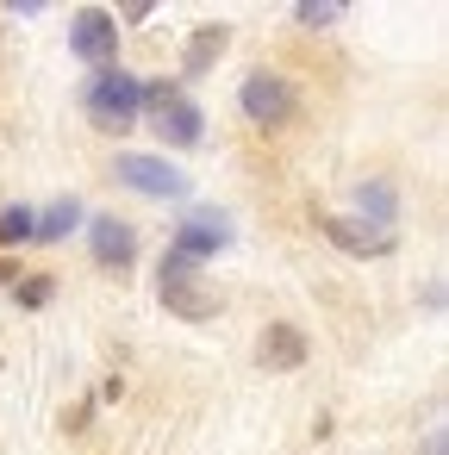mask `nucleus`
Listing matches in <instances>:
<instances>
[{
	"instance_id": "1",
	"label": "nucleus",
	"mask_w": 449,
	"mask_h": 455,
	"mask_svg": "<svg viewBox=\"0 0 449 455\" xmlns=\"http://www.w3.org/2000/svg\"><path fill=\"white\" fill-rule=\"evenodd\" d=\"M82 113H88V125L94 132H107V138H125L144 113H138V76L132 69H119V63H107V69H88V82H82Z\"/></svg>"
},
{
	"instance_id": "2",
	"label": "nucleus",
	"mask_w": 449,
	"mask_h": 455,
	"mask_svg": "<svg viewBox=\"0 0 449 455\" xmlns=\"http://www.w3.org/2000/svg\"><path fill=\"white\" fill-rule=\"evenodd\" d=\"M113 175H119V188H132V194H144V200H188V194H194V181H188L169 156H150V150L113 156Z\"/></svg>"
},
{
	"instance_id": "3",
	"label": "nucleus",
	"mask_w": 449,
	"mask_h": 455,
	"mask_svg": "<svg viewBox=\"0 0 449 455\" xmlns=\"http://www.w3.org/2000/svg\"><path fill=\"white\" fill-rule=\"evenodd\" d=\"M237 107H244L250 125L275 132V125L293 119V82H287V76H269V69H250L244 88H237Z\"/></svg>"
},
{
	"instance_id": "4",
	"label": "nucleus",
	"mask_w": 449,
	"mask_h": 455,
	"mask_svg": "<svg viewBox=\"0 0 449 455\" xmlns=\"http://www.w3.org/2000/svg\"><path fill=\"white\" fill-rule=\"evenodd\" d=\"M69 51H76L88 69L119 63V20H113L107 7H76V13H69Z\"/></svg>"
},
{
	"instance_id": "5",
	"label": "nucleus",
	"mask_w": 449,
	"mask_h": 455,
	"mask_svg": "<svg viewBox=\"0 0 449 455\" xmlns=\"http://www.w3.org/2000/svg\"><path fill=\"white\" fill-rule=\"evenodd\" d=\"M231 237H237V225L219 212V206H194L181 225H175V237H169V250L175 256H188V262H206V256H219V250H231Z\"/></svg>"
},
{
	"instance_id": "6",
	"label": "nucleus",
	"mask_w": 449,
	"mask_h": 455,
	"mask_svg": "<svg viewBox=\"0 0 449 455\" xmlns=\"http://www.w3.org/2000/svg\"><path fill=\"white\" fill-rule=\"evenodd\" d=\"M306 355H312V343H306L300 324H287V318L262 324V337H256V368L262 374H293V368H306Z\"/></svg>"
},
{
	"instance_id": "7",
	"label": "nucleus",
	"mask_w": 449,
	"mask_h": 455,
	"mask_svg": "<svg viewBox=\"0 0 449 455\" xmlns=\"http://www.w3.org/2000/svg\"><path fill=\"white\" fill-rule=\"evenodd\" d=\"M150 132H156V144H169V150H200V138H206V113H200L194 94H175L163 113H150Z\"/></svg>"
},
{
	"instance_id": "8",
	"label": "nucleus",
	"mask_w": 449,
	"mask_h": 455,
	"mask_svg": "<svg viewBox=\"0 0 449 455\" xmlns=\"http://www.w3.org/2000/svg\"><path fill=\"white\" fill-rule=\"evenodd\" d=\"M88 256L100 268H132L138 262V231L119 219V212H94L88 219Z\"/></svg>"
},
{
	"instance_id": "9",
	"label": "nucleus",
	"mask_w": 449,
	"mask_h": 455,
	"mask_svg": "<svg viewBox=\"0 0 449 455\" xmlns=\"http://www.w3.org/2000/svg\"><path fill=\"white\" fill-rule=\"evenodd\" d=\"M318 231H325V243H337L343 256H393V237L387 231H368L362 219H318Z\"/></svg>"
},
{
	"instance_id": "10",
	"label": "nucleus",
	"mask_w": 449,
	"mask_h": 455,
	"mask_svg": "<svg viewBox=\"0 0 449 455\" xmlns=\"http://www.w3.org/2000/svg\"><path fill=\"white\" fill-rule=\"evenodd\" d=\"M225 44H231V32H225V26H200V32L188 38V51H181V76H175V82L188 88V82L212 76V63L225 57Z\"/></svg>"
},
{
	"instance_id": "11",
	"label": "nucleus",
	"mask_w": 449,
	"mask_h": 455,
	"mask_svg": "<svg viewBox=\"0 0 449 455\" xmlns=\"http://www.w3.org/2000/svg\"><path fill=\"white\" fill-rule=\"evenodd\" d=\"M356 219H362L368 231H387V237H393V219H399L393 188H387V181H362V188H356Z\"/></svg>"
},
{
	"instance_id": "12",
	"label": "nucleus",
	"mask_w": 449,
	"mask_h": 455,
	"mask_svg": "<svg viewBox=\"0 0 449 455\" xmlns=\"http://www.w3.org/2000/svg\"><path fill=\"white\" fill-rule=\"evenodd\" d=\"M76 225H88V212H82V200H76V194H63V200H51V206L38 212V225H32V243H63Z\"/></svg>"
},
{
	"instance_id": "13",
	"label": "nucleus",
	"mask_w": 449,
	"mask_h": 455,
	"mask_svg": "<svg viewBox=\"0 0 449 455\" xmlns=\"http://www.w3.org/2000/svg\"><path fill=\"white\" fill-rule=\"evenodd\" d=\"M163 306H169L175 318H194V324H206V318L219 312V293H206L200 281H194V287H163Z\"/></svg>"
},
{
	"instance_id": "14",
	"label": "nucleus",
	"mask_w": 449,
	"mask_h": 455,
	"mask_svg": "<svg viewBox=\"0 0 449 455\" xmlns=\"http://www.w3.org/2000/svg\"><path fill=\"white\" fill-rule=\"evenodd\" d=\"M32 225H38L32 206H20V200H13V206H0V250H7V256L26 250V243H32Z\"/></svg>"
},
{
	"instance_id": "15",
	"label": "nucleus",
	"mask_w": 449,
	"mask_h": 455,
	"mask_svg": "<svg viewBox=\"0 0 449 455\" xmlns=\"http://www.w3.org/2000/svg\"><path fill=\"white\" fill-rule=\"evenodd\" d=\"M194 281H200V262L163 250V262H156V287H194Z\"/></svg>"
},
{
	"instance_id": "16",
	"label": "nucleus",
	"mask_w": 449,
	"mask_h": 455,
	"mask_svg": "<svg viewBox=\"0 0 449 455\" xmlns=\"http://www.w3.org/2000/svg\"><path fill=\"white\" fill-rule=\"evenodd\" d=\"M51 293H57V281H51V275H20V281H13V299H20L26 312H44V306H51Z\"/></svg>"
},
{
	"instance_id": "17",
	"label": "nucleus",
	"mask_w": 449,
	"mask_h": 455,
	"mask_svg": "<svg viewBox=\"0 0 449 455\" xmlns=\"http://www.w3.org/2000/svg\"><path fill=\"white\" fill-rule=\"evenodd\" d=\"M293 20H300V26H312V32H325V26H337V20H343V7H318V0H306V7H293Z\"/></svg>"
},
{
	"instance_id": "18",
	"label": "nucleus",
	"mask_w": 449,
	"mask_h": 455,
	"mask_svg": "<svg viewBox=\"0 0 449 455\" xmlns=\"http://www.w3.org/2000/svg\"><path fill=\"white\" fill-rule=\"evenodd\" d=\"M13 281H20V262H13V256H0V287H13Z\"/></svg>"
},
{
	"instance_id": "19",
	"label": "nucleus",
	"mask_w": 449,
	"mask_h": 455,
	"mask_svg": "<svg viewBox=\"0 0 449 455\" xmlns=\"http://www.w3.org/2000/svg\"><path fill=\"white\" fill-rule=\"evenodd\" d=\"M424 455H443V436H424Z\"/></svg>"
}]
</instances>
